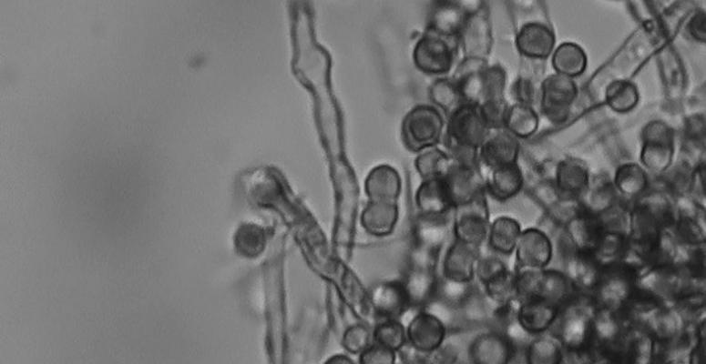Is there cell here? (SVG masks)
<instances>
[{
	"instance_id": "83f0119b",
	"label": "cell",
	"mask_w": 706,
	"mask_h": 364,
	"mask_svg": "<svg viewBox=\"0 0 706 364\" xmlns=\"http://www.w3.org/2000/svg\"><path fill=\"white\" fill-rule=\"evenodd\" d=\"M566 231L578 249L595 252L605 230L598 215L583 208L566 225Z\"/></svg>"
},
{
	"instance_id": "ee69618b",
	"label": "cell",
	"mask_w": 706,
	"mask_h": 364,
	"mask_svg": "<svg viewBox=\"0 0 706 364\" xmlns=\"http://www.w3.org/2000/svg\"><path fill=\"white\" fill-rule=\"evenodd\" d=\"M627 248V235L613 231H604L594 253L602 266H604L621 259Z\"/></svg>"
},
{
	"instance_id": "f907efd6",
	"label": "cell",
	"mask_w": 706,
	"mask_h": 364,
	"mask_svg": "<svg viewBox=\"0 0 706 364\" xmlns=\"http://www.w3.org/2000/svg\"><path fill=\"white\" fill-rule=\"evenodd\" d=\"M359 362L363 364H390L396 361V351L372 342L359 355Z\"/></svg>"
},
{
	"instance_id": "3957f363",
	"label": "cell",
	"mask_w": 706,
	"mask_h": 364,
	"mask_svg": "<svg viewBox=\"0 0 706 364\" xmlns=\"http://www.w3.org/2000/svg\"><path fill=\"white\" fill-rule=\"evenodd\" d=\"M644 270L633 261L621 259L604 265L592 290L596 308L619 310L638 286Z\"/></svg>"
},
{
	"instance_id": "4dcf8cb0",
	"label": "cell",
	"mask_w": 706,
	"mask_h": 364,
	"mask_svg": "<svg viewBox=\"0 0 706 364\" xmlns=\"http://www.w3.org/2000/svg\"><path fill=\"white\" fill-rule=\"evenodd\" d=\"M521 231V226L517 219L500 216L490 222L486 241L493 253L510 255L515 251Z\"/></svg>"
},
{
	"instance_id": "52a82bcc",
	"label": "cell",
	"mask_w": 706,
	"mask_h": 364,
	"mask_svg": "<svg viewBox=\"0 0 706 364\" xmlns=\"http://www.w3.org/2000/svg\"><path fill=\"white\" fill-rule=\"evenodd\" d=\"M457 46V38L445 37L425 30L414 46V64L424 74L443 76L451 70Z\"/></svg>"
},
{
	"instance_id": "ba28073f",
	"label": "cell",
	"mask_w": 706,
	"mask_h": 364,
	"mask_svg": "<svg viewBox=\"0 0 706 364\" xmlns=\"http://www.w3.org/2000/svg\"><path fill=\"white\" fill-rule=\"evenodd\" d=\"M640 161L650 171L662 174L674 155V131L663 121L648 123L642 130Z\"/></svg>"
},
{
	"instance_id": "4316f807",
	"label": "cell",
	"mask_w": 706,
	"mask_h": 364,
	"mask_svg": "<svg viewBox=\"0 0 706 364\" xmlns=\"http://www.w3.org/2000/svg\"><path fill=\"white\" fill-rule=\"evenodd\" d=\"M566 262V275L577 290L592 292L603 267L594 251L577 249Z\"/></svg>"
},
{
	"instance_id": "6da1fadb",
	"label": "cell",
	"mask_w": 706,
	"mask_h": 364,
	"mask_svg": "<svg viewBox=\"0 0 706 364\" xmlns=\"http://www.w3.org/2000/svg\"><path fill=\"white\" fill-rule=\"evenodd\" d=\"M238 187L251 206L271 210L281 217L311 267L328 259L322 231L278 168L260 166L247 169L240 175Z\"/></svg>"
},
{
	"instance_id": "30bf717a",
	"label": "cell",
	"mask_w": 706,
	"mask_h": 364,
	"mask_svg": "<svg viewBox=\"0 0 706 364\" xmlns=\"http://www.w3.org/2000/svg\"><path fill=\"white\" fill-rule=\"evenodd\" d=\"M454 209L455 239L480 248L486 240L490 224L486 194Z\"/></svg>"
},
{
	"instance_id": "e0dca14e",
	"label": "cell",
	"mask_w": 706,
	"mask_h": 364,
	"mask_svg": "<svg viewBox=\"0 0 706 364\" xmlns=\"http://www.w3.org/2000/svg\"><path fill=\"white\" fill-rule=\"evenodd\" d=\"M370 305L381 318H399L412 306L404 281L384 280L375 284L369 295Z\"/></svg>"
},
{
	"instance_id": "11a10c76",
	"label": "cell",
	"mask_w": 706,
	"mask_h": 364,
	"mask_svg": "<svg viewBox=\"0 0 706 364\" xmlns=\"http://www.w3.org/2000/svg\"><path fill=\"white\" fill-rule=\"evenodd\" d=\"M327 363H343V364H350L353 363L354 361L348 356L343 354H337L330 357L327 360Z\"/></svg>"
},
{
	"instance_id": "ffe728a7",
	"label": "cell",
	"mask_w": 706,
	"mask_h": 364,
	"mask_svg": "<svg viewBox=\"0 0 706 364\" xmlns=\"http://www.w3.org/2000/svg\"><path fill=\"white\" fill-rule=\"evenodd\" d=\"M558 312V307L542 298H529L520 301L516 321L527 334L540 335L552 327Z\"/></svg>"
},
{
	"instance_id": "ac0fdd59",
	"label": "cell",
	"mask_w": 706,
	"mask_h": 364,
	"mask_svg": "<svg viewBox=\"0 0 706 364\" xmlns=\"http://www.w3.org/2000/svg\"><path fill=\"white\" fill-rule=\"evenodd\" d=\"M514 252L517 267L545 268L551 261L553 246L543 231L530 228L521 231Z\"/></svg>"
},
{
	"instance_id": "7a4b0ae2",
	"label": "cell",
	"mask_w": 706,
	"mask_h": 364,
	"mask_svg": "<svg viewBox=\"0 0 706 364\" xmlns=\"http://www.w3.org/2000/svg\"><path fill=\"white\" fill-rule=\"evenodd\" d=\"M283 243H275L264 265L266 345L273 362H282L287 351Z\"/></svg>"
},
{
	"instance_id": "d4e9b609",
	"label": "cell",
	"mask_w": 706,
	"mask_h": 364,
	"mask_svg": "<svg viewBox=\"0 0 706 364\" xmlns=\"http://www.w3.org/2000/svg\"><path fill=\"white\" fill-rule=\"evenodd\" d=\"M555 46V35L547 25L539 23L524 25L516 37L518 52L528 58L547 57Z\"/></svg>"
},
{
	"instance_id": "44dd1931",
	"label": "cell",
	"mask_w": 706,
	"mask_h": 364,
	"mask_svg": "<svg viewBox=\"0 0 706 364\" xmlns=\"http://www.w3.org/2000/svg\"><path fill=\"white\" fill-rule=\"evenodd\" d=\"M470 14L460 5L449 0H435L427 15L426 31L436 35L457 38Z\"/></svg>"
},
{
	"instance_id": "d590c367",
	"label": "cell",
	"mask_w": 706,
	"mask_h": 364,
	"mask_svg": "<svg viewBox=\"0 0 706 364\" xmlns=\"http://www.w3.org/2000/svg\"><path fill=\"white\" fill-rule=\"evenodd\" d=\"M617 194L613 182L601 177L595 180L591 187H587L582 194L585 196L583 201H579L585 210L599 215L617 203Z\"/></svg>"
},
{
	"instance_id": "74e56055",
	"label": "cell",
	"mask_w": 706,
	"mask_h": 364,
	"mask_svg": "<svg viewBox=\"0 0 706 364\" xmlns=\"http://www.w3.org/2000/svg\"><path fill=\"white\" fill-rule=\"evenodd\" d=\"M525 358L531 364H556L563 361V349L555 336L540 334L525 349Z\"/></svg>"
},
{
	"instance_id": "9a60e30c",
	"label": "cell",
	"mask_w": 706,
	"mask_h": 364,
	"mask_svg": "<svg viewBox=\"0 0 706 364\" xmlns=\"http://www.w3.org/2000/svg\"><path fill=\"white\" fill-rule=\"evenodd\" d=\"M479 255L478 247L455 239L443 257L444 279L455 284L469 285L475 278V268Z\"/></svg>"
},
{
	"instance_id": "f1b7e54d",
	"label": "cell",
	"mask_w": 706,
	"mask_h": 364,
	"mask_svg": "<svg viewBox=\"0 0 706 364\" xmlns=\"http://www.w3.org/2000/svg\"><path fill=\"white\" fill-rule=\"evenodd\" d=\"M269 238L270 232L265 226L254 221H244L234 233V249L242 258H257L268 247Z\"/></svg>"
},
{
	"instance_id": "c3c4849f",
	"label": "cell",
	"mask_w": 706,
	"mask_h": 364,
	"mask_svg": "<svg viewBox=\"0 0 706 364\" xmlns=\"http://www.w3.org/2000/svg\"><path fill=\"white\" fill-rule=\"evenodd\" d=\"M480 113L490 130L505 128L508 105L505 98L490 99L478 105Z\"/></svg>"
},
{
	"instance_id": "7dc6e473",
	"label": "cell",
	"mask_w": 706,
	"mask_h": 364,
	"mask_svg": "<svg viewBox=\"0 0 706 364\" xmlns=\"http://www.w3.org/2000/svg\"><path fill=\"white\" fill-rule=\"evenodd\" d=\"M372 342V331L362 324L348 327L342 336V345L351 354L359 355Z\"/></svg>"
},
{
	"instance_id": "8992f818",
	"label": "cell",
	"mask_w": 706,
	"mask_h": 364,
	"mask_svg": "<svg viewBox=\"0 0 706 364\" xmlns=\"http://www.w3.org/2000/svg\"><path fill=\"white\" fill-rule=\"evenodd\" d=\"M490 131L478 105L464 102L447 116L444 145L478 150Z\"/></svg>"
},
{
	"instance_id": "cb8c5ba5",
	"label": "cell",
	"mask_w": 706,
	"mask_h": 364,
	"mask_svg": "<svg viewBox=\"0 0 706 364\" xmlns=\"http://www.w3.org/2000/svg\"><path fill=\"white\" fill-rule=\"evenodd\" d=\"M399 215L397 202L368 200L361 213L360 222L368 234L374 237H385L393 233Z\"/></svg>"
},
{
	"instance_id": "9c48e42d",
	"label": "cell",
	"mask_w": 706,
	"mask_h": 364,
	"mask_svg": "<svg viewBox=\"0 0 706 364\" xmlns=\"http://www.w3.org/2000/svg\"><path fill=\"white\" fill-rule=\"evenodd\" d=\"M577 96L578 86L572 77L553 74L542 82L540 110L551 123H564Z\"/></svg>"
},
{
	"instance_id": "bcb514c9",
	"label": "cell",
	"mask_w": 706,
	"mask_h": 364,
	"mask_svg": "<svg viewBox=\"0 0 706 364\" xmlns=\"http://www.w3.org/2000/svg\"><path fill=\"white\" fill-rule=\"evenodd\" d=\"M687 249L681 261H677L686 275L693 281L702 282L705 278V246H684Z\"/></svg>"
},
{
	"instance_id": "7c38bea8",
	"label": "cell",
	"mask_w": 706,
	"mask_h": 364,
	"mask_svg": "<svg viewBox=\"0 0 706 364\" xmlns=\"http://www.w3.org/2000/svg\"><path fill=\"white\" fill-rule=\"evenodd\" d=\"M430 253H432L431 248L418 246L414 257L416 262L413 263V267L404 280L412 306H420L425 303L437 289L435 256L428 255Z\"/></svg>"
},
{
	"instance_id": "db71d44e",
	"label": "cell",
	"mask_w": 706,
	"mask_h": 364,
	"mask_svg": "<svg viewBox=\"0 0 706 364\" xmlns=\"http://www.w3.org/2000/svg\"><path fill=\"white\" fill-rule=\"evenodd\" d=\"M705 25L704 13H698L690 20L688 24V32L694 40L699 42H705Z\"/></svg>"
},
{
	"instance_id": "1f68e13d",
	"label": "cell",
	"mask_w": 706,
	"mask_h": 364,
	"mask_svg": "<svg viewBox=\"0 0 706 364\" xmlns=\"http://www.w3.org/2000/svg\"><path fill=\"white\" fill-rule=\"evenodd\" d=\"M703 208L695 201L690 207H681L672 227L673 237L681 246H695L704 243L705 234L698 218L697 209Z\"/></svg>"
},
{
	"instance_id": "d6a6232c",
	"label": "cell",
	"mask_w": 706,
	"mask_h": 364,
	"mask_svg": "<svg viewBox=\"0 0 706 364\" xmlns=\"http://www.w3.org/2000/svg\"><path fill=\"white\" fill-rule=\"evenodd\" d=\"M551 61L557 73L573 78L585 71L588 59L586 53L579 46L566 42L555 50Z\"/></svg>"
},
{
	"instance_id": "277c9868",
	"label": "cell",
	"mask_w": 706,
	"mask_h": 364,
	"mask_svg": "<svg viewBox=\"0 0 706 364\" xmlns=\"http://www.w3.org/2000/svg\"><path fill=\"white\" fill-rule=\"evenodd\" d=\"M676 220L674 207L665 192L643 193L630 209L628 237H639L672 228Z\"/></svg>"
},
{
	"instance_id": "ab89813d",
	"label": "cell",
	"mask_w": 706,
	"mask_h": 364,
	"mask_svg": "<svg viewBox=\"0 0 706 364\" xmlns=\"http://www.w3.org/2000/svg\"><path fill=\"white\" fill-rule=\"evenodd\" d=\"M608 106L618 113H626L633 109L639 102L637 86L626 80L610 83L606 89Z\"/></svg>"
},
{
	"instance_id": "681fc988",
	"label": "cell",
	"mask_w": 706,
	"mask_h": 364,
	"mask_svg": "<svg viewBox=\"0 0 706 364\" xmlns=\"http://www.w3.org/2000/svg\"><path fill=\"white\" fill-rule=\"evenodd\" d=\"M506 268V265L497 254H480L476 263L475 277H476L481 285H483Z\"/></svg>"
},
{
	"instance_id": "8d00e7d4",
	"label": "cell",
	"mask_w": 706,
	"mask_h": 364,
	"mask_svg": "<svg viewBox=\"0 0 706 364\" xmlns=\"http://www.w3.org/2000/svg\"><path fill=\"white\" fill-rule=\"evenodd\" d=\"M451 163L452 159L447 152L432 147L418 153L414 159V167L422 180L441 178Z\"/></svg>"
},
{
	"instance_id": "603a6c76",
	"label": "cell",
	"mask_w": 706,
	"mask_h": 364,
	"mask_svg": "<svg viewBox=\"0 0 706 364\" xmlns=\"http://www.w3.org/2000/svg\"><path fill=\"white\" fill-rule=\"evenodd\" d=\"M414 203L424 217H439L454 209L442 177L422 180L414 194Z\"/></svg>"
},
{
	"instance_id": "5b68a950",
	"label": "cell",
	"mask_w": 706,
	"mask_h": 364,
	"mask_svg": "<svg viewBox=\"0 0 706 364\" xmlns=\"http://www.w3.org/2000/svg\"><path fill=\"white\" fill-rule=\"evenodd\" d=\"M444 126V117L436 106H415L402 121L403 144L406 149L414 153L435 147L442 139Z\"/></svg>"
},
{
	"instance_id": "f5cc1de1",
	"label": "cell",
	"mask_w": 706,
	"mask_h": 364,
	"mask_svg": "<svg viewBox=\"0 0 706 364\" xmlns=\"http://www.w3.org/2000/svg\"><path fill=\"white\" fill-rule=\"evenodd\" d=\"M683 136L693 146H703L705 142V121L701 115L692 116L687 121Z\"/></svg>"
},
{
	"instance_id": "7402d4cb",
	"label": "cell",
	"mask_w": 706,
	"mask_h": 364,
	"mask_svg": "<svg viewBox=\"0 0 706 364\" xmlns=\"http://www.w3.org/2000/svg\"><path fill=\"white\" fill-rule=\"evenodd\" d=\"M401 191V177L388 164L375 166L365 177L364 192L369 201L397 202Z\"/></svg>"
},
{
	"instance_id": "5bb4252c",
	"label": "cell",
	"mask_w": 706,
	"mask_h": 364,
	"mask_svg": "<svg viewBox=\"0 0 706 364\" xmlns=\"http://www.w3.org/2000/svg\"><path fill=\"white\" fill-rule=\"evenodd\" d=\"M407 342L421 352L430 354L445 339L446 328L443 320L428 311L416 313L405 327Z\"/></svg>"
},
{
	"instance_id": "484cf974",
	"label": "cell",
	"mask_w": 706,
	"mask_h": 364,
	"mask_svg": "<svg viewBox=\"0 0 706 364\" xmlns=\"http://www.w3.org/2000/svg\"><path fill=\"white\" fill-rule=\"evenodd\" d=\"M485 179L486 191L498 201L508 200L517 196L523 187L524 176L517 163L488 169Z\"/></svg>"
},
{
	"instance_id": "4fadbf2b",
	"label": "cell",
	"mask_w": 706,
	"mask_h": 364,
	"mask_svg": "<svg viewBox=\"0 0 706 364\" xmlns=\"http://www.w3.org/2000/svg\"><path fill=\"white\" fill-rule=\"evenodd\" d=\"M468 359L476 364H504L516 355L513 340L506 334L491 330L478 334L470 342Z\"/></svg>"
},
{
	"instance_id": "836d02e7",
	"label": "cell",
	"mask_w": 706,
	"mask_h": 364,
	"mask_svg": "<svg viewBox=\"0 0 706 364\" xmlns=\"http://www.w3.org/2000/svg\"><path fill=\"white\" fill-rule=\"evenodd\" d=\"M613 184L621 195L637 198L647 189L648 176L639 165L625 163L617 168Z\"/></svg>"
},
{
	"instance_id": "b9f144b4",
	"label": "cell",
	"mask_w": 706,
	"mask_h": 364,
	"mask_svg": "<svg viewBox=\"0 0 706 364\" xmlns=\"http://www.w3.org/2000/svg\"><path fill=\"white\" fill-rule=\"evenodd\" d=\"M482 286L486 298L495 305L506 304L517 298L515 272L508 268L498 273Z\"/></svg>"
},
{
	"instance_id": "f546056e",
	"label": "cell",
	"mask_w": 706,
	"mask_h": 364,
	"mask_svg": "<svg viewBox=\"0 0 706 364\" xmlns=\"http://www.w3.org/2000/svg\"><path fill=\"white\" fill-rule=\"evenodd\" d=\"M554 183L564 197H580L589 185L588 168L579 160L564 159L557 166Z\"/></svg>"
},
{
	"instance_id": "8fae6325",
	"label": "cell",
	"mask_w": 706,
	"mask_h": 364,
	"mask_svg": "<svg viewBox=\"0 0 706 364\" xmlns=\"http://www.w3.org/2000/svg\"><path fill=\"white\" fill-rule=\"evenodd\" d=\"M442 178L454 208L486 193L485 178L479 166L463 165L452 161Z\"/></svg>"
},
{
	"instance_id": "f35d334b",
	"label": "cell",
	"mask_w": 706,
	"mask_h": 364,
	"mask_svg": "<svg viewBox=\"0 0 706 364\" xmlns=\"http://www.w3.org/2000/svg\"><path fill=\"white\" fill-rule=\"evenodd\" d=\"M428 96L435 106L446 116L464 103L460 92L452 78L438 77L429 86Z\"/></svg>"
},
{
	"instance_id": "2e32d148",
	"label": "cell",
	"mask_w": 706,
	"mask_h": 364,
	"mask_svg": "<svg viewBox=\"0 0 706 364\" xmlns=\"http://www.w3.org/2000/svg\"><path fill=\"white\" fill-rule=\"evenodd\" d=\"M457 41L465 56L486 59L491 50L492 35L488 17L482 7L468 14Z\"/></svg>"
},
{
	"instance_id": "816d5d0a",
	"label": "cell",
	"mask_w": 706,
	"mask_h": 364,
	"mask_svg": "<svg viewBox=\"0 0 706 364\" xmlns=\"http://www.w3.org/2000/svg\"><path fill=\"white\" fill-rule=\"evenodd\" d=\"M511 95L516 103L533 106L536 99V87L527 77H518L511 86Z\"/></svg>"
},
{
	"instance_id": "7bdbcfd3",
	"label": "cell",
	"mask_w": 706,
	"mask_h": 364,
	"mask_svg": "<svg viewBox=\"0 0 706 364\" xmlns=\"http://www.w3.org/2000/svg\"><path fill=\"white\" fill-rule=\"evenodd\" d=\"M506 71L499 65H487L481 72L479 82V103L490 99L504 98Z\"/></svg>"
},
{
	"instance_id": "60d3db41",
	"label": "cell",
	"mask_w": 706,
	"mask_h": 364,
	"mask_svg": "<svg viewBox=\"0 0 706 364\" xmlns=\"http://www.w3.org/2000/svg\"><path fill=\"white\" fill-rule=\"evenodd\" d=\"M373 342L398 351L407 341L405 326L399 318H382L372 330Z\"/></svg>"
},
{
	"instance_id": "d6986e66",
	"label": "cell",
	"mask_w": 706,
	"mask_h": 364,
	"mask_svg": "<svg viewBox=\"0 0 706 364\" xmlns=\"http://www.w3.org/2000/svg\"><path fill=\"white\" fill-rule=\"evenodd\" d=\"M520 151L518 138L506 128L491 130L478 148L479 162L488 169L517 163Z\"/></svg>"
},
{
	"instance_id": "f6af8a7d",
	"label": "cell",
	"mask_w": 706,
	"mask_h": 364,
	"mask_svg": "<svg viewBox=\"0 0 706 364\" xmlns=\"http://www.w3.org/2000/svg\"><path fill=\"white\" fill-rule=\"evenodd\" d=\"M693 171L690 164L684 161L668 168L661 174L666 190L679 197H686L691 193Z\"/></svg>"
},
{
	"instance_id": "e575fe53",
	"label": "cell",
	"mask_w": 706,
	"mask_h": 364,
	"mask_svg": "<svg viewBox=\"0 0 706 364\" xmlns=\"http://www.w3.org/2000/svg\"><path fill=\"white\" fill-rule=\"evenodd\" d=\"M538 116L532 106L515 103L508 106L505 128L517 138H527L537 129Z\"/></svg>"
}]
</instances>
